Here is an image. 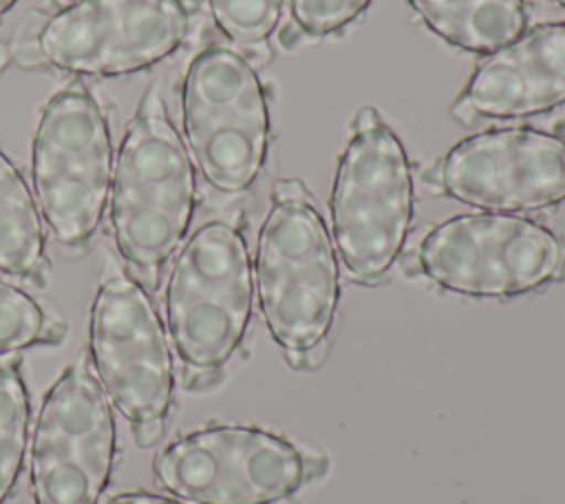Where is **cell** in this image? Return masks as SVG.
<instances>
[{
	"instance_id": "obj_1",
	"label": "cell",
	"mask_w": 565,
	"mask_h": 504,
	"mask_svg": "<svg viewBox=\"0 0 565 504\" xmlns=\"http://www.w3.org/2000/svg\"><path fill=\"white\" fill-rule=\"evenodd\" d=\"M194 206L190 153L161 95L148 88L121 139L110 183L115 245L141 285L154 287L188 234Z\"/></svg>"
},
{
	"instance_id": "obj_2",
	"label": "cell",
	"mask_w": 565,
	"mask_h": 504,
	"mask_svg": "<svg viewBox=\"0 0 565 504\" xmlns=\"http://www.w3.org/2000/svg\"><path fill=\"white\" fill-rule=\"evenodd\" d=\"M256 290L265 325L289 365L327 338L340 303L335 245L309 190L298 179L274 186L256 245Z\"/></svg>"
},
{
	"instance_id": "obj_3",
	"label": "cell",
	"mask_w": 565,
	"mask_h": 504,
	"mask_svg": "<svg viewBox=\"0 0 565 504\" xmlns=\"http://www.w3.org/2000/svg\"><path fill=\"white\" fill-rule=\"evenodd\" d=\"M254 309V272L245 237L207 221L185 241L166 285V321L183 385L214 382L241 347Z\"/></svg>"
},
{
	"instance_id": "obj_4",
	"label": "cell",
	"mask_w": 565,
	"mask_h": 504,
	"mask_svg": "<svg viewBox=\"0 0 565 504\" xmlns=\"http://www.w3.org/2000/svg\"><path fill=\"white\" fill-rule=\"evenodd\" d=\"M329 208L333 245L351 279L380 281L406 243L415 186L399 137L371 106L360 108L351 122Z\"/></svg>"
},
{
	"instance_id": "obj_5",
	"label": "cell",
	"mask_w": 565,
	"mask_h": 504,
	"mask_svg": "<svg viewBox=\"0 0 565 504\" xmlns=\"http://www.w3.org/2000/svg\"><path fill=\"white\" fill-rule=\"evenodd\" d=\"M88 358L110 405L130 422L135 444L154 447L172 407L174 365L161 318L137 279L115 274L97 287Z\"/></svg>"
},
{
	"instance_id": "obj_6",
	"label": "cell",
	"mask_w": 565,
	"mask_h": 504,
	"mask_svg": "<svg viewBox=\"0 0 565 504\" xmlns=\"http://www.w3.org/2000/svg\"><path fill=\"white\" fill-rule=\"evenodd\" d=\"M415 261L448 292L505 298L556 281L565 272V241L521 214H457L422 239Z\"/></svg>"
},
{
	"instance_id": "obj_7",
	"label": "cell",
	"mask_w": 565,
	"mask_h": 504,
	"mask_svg": "<svg viewBox=\"0 0 565 504\" xmlns=\"http://www.w3.org/2000/svg\"><path fill=\"white\" fill-rule=\"evenodd\" d=\"M31 157L38 203L53 237L66 248L86 245L110 197L113 144L108 122L84 84L75 82L46 102Z\"/></svg>"
},
{
	"instance_id": "obj_8",
	"label": "cell",
	"mask_w": 565,
	"mask_h": 504,
	"mask_svg": "<svg viewBox=\"0 0 565 504\" xmlns=\"http://www.w3.org/2000/svg\"><path fill=\"white\" fill-rule=\"evenodd\" d=\"M183 130L201 175L221 192L249 188L269 146V111L254 66L227 46L203 49L181 84Z\"/></svg>"
},
{
	"instance_id": "obj_9",
	"label": "cell",
	"mask_w": 565,
	"mask_h": 504,
	"mask_svg": "<svg viewBox=\"0 0 565 504\" xmlns=\"http://www.w3.org/2000/svg\"><path fill=\"white\" fill-rule=\"evenodd\" d=\"M311 469L291 440L243 424L190 431L152 464L157 484L192 504H276L296 495Z\"/></svg>"
},
{
	"instance_id": "obj_10",
	"label": "cell",
	"mask_w": 565,
	"mask_h": 504,
	"mask_svg": "<svg viewBox=\"0 0 565 504\" xmlns=\"http://www.w3.org/2000/svg\"><path fill=\"white\" fill-rule=\"evenodd\" d=\"M117 429L88 349L46 391L31 438L35 504H99L113 473Z\"/></svg>"
},
{
	"instance_id": "obj_11",
	"label": "cell",
	"mask_w": 565,
	"mask_h": 504,
	"mask_svg": "<svg viewBox=\"0 0 565 504\" xmlns=\"http://www.w3.org/2000/svg\"><path fill=\"white\" fill-rule=\"evenodd\" d=\"M188 29L181 0H75L44 20L35 49L64 73L124 75L168 57Z\"/></svg>"
},
{
	"instance_id": "obj_12",
	"label": "cell",
	"mask_w": 565,
	"mask_h": 504,
	"mask_svg": "<svg viewBox=\"0 0 565 504\" xmlns=\"http://www.w3.org/2000/svg\"><path fill=\"white\" fill-rule=\"evenodd\" d=\"M426 181L486 212L556 206L565 201V139L536 128L483 130L455 144Z\"/></svg>"
},
{
	"instance_id": "obj_13",
	"label": "cell",
	"mask_w": 565,
	"mask_h": 504,
	"mask_svg": "<svg viewBox=\"0 0 565 504\" xmlns=\"http://www.w3.org/2000/svg\"><path fill=\"white\" fill-rule=\"evenodd\" d=\"M565 102V22L539 24L490 53L452 104L461 124L519 119Z\"/></svg>"
},
{
	"instance_id": "obj_14",
	"label": "cell",
	"mask_w": 565,
	"mask_h": 504,
	"mask_svg": "<svg viewBox=\"0 0 565 504\" xmlns=\"http://www.w3.org/2000/svg\"><path fill=\"white\" fill-rule=\"evenodd\" d=\"M422 22L450 46L490 55L527 24L523 0H408Z\"/></svg>"
},
{
	"instance_id": "obj_15",
	"label": "cell",
	"mask_w": 565,
	"mask_h": 504,
	"mask_svg": "<svg viewBox=\"0 0 565 504\" xmlns=\"http://www.w3.org/2000/svg\"><path fill=\"white\" fill-rule=\"evenodd\" d=\"M49 270L35 199L20 170L0 150V272L44 287Z\"/></svg>"
},
{
	"instance_id": "obj_16",
	"label": "cell",
	"mask_w": 565,
	"mask_h": 504,
	"mask_svg": "<svg viewBox=\"0 0 565 504\" xmlns=\"http://www.w3.org/2000/svg\"><path fill=\"white\" fill-rule=\"evenodd\" d=\"M31 427L29 391L15 360L0 365V504L20 477Z\"/></svg>"
},
{
	"instance_id": "obj_17",
	"label": "cell",
	"mask_w": 565,
	"mask_h": 504,
	"mask_svg": "<svg viewBox=\"0 0 565 504\" xmlns=\"http://www.w3.org/2000/svg\"><path fill=\"white\" fill-rule=\"evenodd\" d=\"M66 325L53 318L24 290L0 281V356L33 345H57Z\"/></svg>"
},
{
	"instance_id": "obj_18",
	"label": "cell",
	"mask_w": 565,
	"mask_h": 504,
	"mask_svg": "<svg viewBox=\"0 0 565 504\" xmlns=\"http://www.w3.org/2000/svg\"><path fill=\"white\" fill-rule=\"evenodd\" d=\"M285 0H207L216 27L236 44H263L282 15Z\"/></svg>"
},
{
	"instance_id": "obj_19",
	"label": "cell",
	"mask_w": 565,
	"mask_h": 504,
	"mask_svg": "<svg viewBox=\"0 0 565 504\" xmlns=\"http://www.w3.org/2000/svg\"><path fill=\"white\" fill-rule=\"evenodd\" d=\"M371 0H289L296 29L311 38L335 33L351 24Z\"/></svg>"
},
{
	"instance_id": "obj_20",
	"label": "cell",
	"mask_w": 565,
	"mask_h": 504,
	"mask_svg": "<svg viewBox=\"0 0 565 504\" xmlns=\"http://www.w3.org/2000/svg\"><path fill=\"white\" fill-rule=\"evenodd\" d=\"M106 504H183L174 497L157 495V493H146V491H130V493H119L110 497Z\"/></svg>"
},
{
	"instance_id": "obj_21",
	"label": "cell",
	"mask_w": 565,
	"mask_h": 504,
	"mask_svg": "<svg viewBox=\"0 0 565 504\" xmlns=\"http://www.w3.org/2000/svg\"><path fill=\"white\" fill-rule=\"evenodd\" d=\"M18 0H0V15H4Z\"/></svg>"
},
{
	"instance_id": "obj_22",
	"label": "cell",
	"mask_w": 565,
	"mask_h": 504,
	"mask_svg": "<svg viewBox=\"0 0 565 504\" xmlns=\"http://www.w3.org/2000/svg\"><path fill=\"white\" fill-rule=\"evenodd\" d=\"M550 2H554V4L561 7V9H565V0H550Z\"/></svg>"
}]
</instances>
